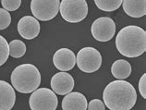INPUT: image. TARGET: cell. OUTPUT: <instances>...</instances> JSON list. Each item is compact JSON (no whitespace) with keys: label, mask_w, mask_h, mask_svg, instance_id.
Listing matches in <instances>:
<instances>
[{"label":"cell","mask_w":146,"mask_h":110,"mask_svg":"<svg viewBox=\"0 0 146 110\" xmlns=\"http://www.w3.org/2000/svg\"><path fill=\"white\" fill-rule=\"evenodd\" d=\"M139 92L143 98H146V74L144 73L139 81Z\"/></svg>","instance_id":"cell-22"},{"label":"cell","mask_w":146,"mask_h":110,"mask_svg":"<svg viewBox=\"0 0 146 110\" xmlns=\"http://www.w3.org/2000/svg\"><path fill=\"white\" fill-rule=\"evenodd\" d=\"M16 102V93L9 82L0 80V110H11Z\"/></svg>","instance_id":"cell-12"},{"label":"cell","mask_w":146,"mask_h":110,"mask_svg":"<svg viewBox=\"0 0 146 110\" xmlns=\"http://www.w3.org/2000/svg\"><path fill=\"white\" fill-rule=\"evenodd\" d=\"M87 99L85 95L78 92L66 94L62 100L63 110H87Z\"/></svg>","instance_id":"cell-13"},{"label":"cell","mask_w":146,"mask_h":110,"mask_svg":"<svg viewBox=\"0 0 146 110\" xmlns=\"http://www.w3.org/2000/svg\"><path fill=\"white\" fill-rule=\"evenodd\" d=\"M91 32L96 41L108 42L116 33V24L112 19L108 17H101L93 22Z\"/></svg>","instance_id":"cell-8"},{"label":"cell","mask_w":146,"mask_h":110,"mask_svg":"<svg viewBox=\"0 0 146 110\" xmlns=\"http://www.w3.org/2000/svg\"><path fill=\"white\" fill-rule=\"evenodd\" d=\"M53 63L61 71L71 70L76 64L75 54L68 48H60L54 54Z\"/></svg>","instance_id":"cell-11"},{"label":"cell","mask_w":146,"mask_h":110,"mask_svg":"<svg viewBox=\"0 0 146 110\" xmlns=\"http://www.w3.org/2000/svg\"><path fill=\"white\" fill-rule=\"evenodd\" d=\"M76 64L82 72L93 73L101 67L102 56L94 47H83L77 54Z\"/></svg>","instance_id":"cell-5"},{"label":"cell","mask_w":146,"mask_h":110,"mask_svg":"<svg viewBox=\"0 0 146 110\" xmlns=\"http://www.w3.org/2000/svg\"><path fill=\"white\" fill-rule=\"evenodd\" d=\"M4 9L7 11L17 10L21 5V0H1Z\"/></svg>","instance_id":"cell-20"},{"label":"cell","mask_w":146,"mask_h":110,"mask_svg":"<svg viewBox=\"0 0 146 110\" xmlns=\"http://www.w3.org/2000/svg\"><path fill=\"white\" fill-rule=\"evenodd\" d=\"M103 100L110 110H130L136 104L137 93L134 86L124 80H117L107 84Z\"/></svg>","instance_id":"cell-1"},{"label":"cell","mask_w":146,"mask_h":110,"mask_svg":"<svg viewBox=\"0 0 146 110\" xmlns=\"http://www.w3.org/2000/svg\"><path fill=\"white\" fill-rule=\"evenodd\" d=\"M111 73L117 80H125L131 74V66L125 59L116 60L111 67Z\"/></svg>","instance_id":"cell-15"},{"label":"cell","mask_w":146,"mask_h":110,"mask_svg":"<svg viewBox=\"0 0 146 110\" xmlns=\"http://www.w3.org/2000/svg\"><path fill=\"white\" fill-rule=\"evenodd\" d=\"M10 80L11 85L19 93H31L41 84V73L33 64H22L12 71Z\"/></svg>","instance_id":"cell-3"},{"label":"cell","mask_w":146,"mask_h":110,"mask_svg":"<svg viewBox=\"0 0 146 110\" xmlns=\"http://www.w3.org/2000/svg\"><path fill=\"white\" fill-rule=\"evenodd\" d=\"M88 110H106V107L104 102L99 99H93L87 105Z\"/></svg>","instance_id":"cell-21"},{"label":"cell","mask_w":146,"mask_h":110,"mask_svg":"<svg viewBox=\"0 0 146 110\" xmlns=\"http://www.w3.org/2000/svg\"><path fill=\"white\" fill-rule=\"evenodd\" d=\"M9 55L14 58H20L26 53V44L21 40H13L9 44Z\"/></svg>","instance_id":"cell-17"},{"label":"cell","mask_w":146,"mask_h":110,"mask_svg":"<svg viewBox=\"0 0 146 110\" xmlns=\"http://www.w3.org/2000/svg\"><path fill=\"white\" fill-rule=\"evenodd\" d=\"M29 105L32 110H56L58 100L52 90L40 88L31 94Z\"/></svg>","instance_id":"cell-6"},{"label":"cell","mask_w":146,"mask_h":110,"mask_svg":"<svg viewBox=\"0 0 146 110\" xmlns=\"http://www.w3.org/2000/svg\"><path fill=\"white\" fill-rule=\"evenodd\" d=\"M50 85L55 93L59 94V95H66L71 93V91L74 88L75 82L70 73L66 71H61L53 76Z\"/></svg>","instance_id":"cell-9"},{"label":"cell","mask_w":146,"mask_h":110,"mask_svg":"<svg viewBox=\"0 0 146 110\" xmlns=\"http://www.w3.org/2000/svg\"><path fill=\"white\" fill-rule=\"evenodd\" d=\"M59 11L66 21L78 23L88 15V4L86 0H62L59 4Z\"/></svg>","instance_id":"cell-4"},{"label":"cell","mask_w":146,"mask_h":110,"mask_svg":"<svg viewBox=\"0 0 146 110\" xmlns=\"http://www.w3.org/2000/svg\"><path fill=\"white\" fill-rule=\"evenodd\" d=\"M9 56V43L2 35H0V67L4 65Z\"/></svg>","instance_id":"cell-18"},{"label":"cell","mask_w":146,"mask_h":110,"mask_svg":"<svg viewBox=\"0 0 146 110\" xmlns=\"http://www.w3.org/2000/svg\"><path fill=\"white\" fill-rule=\"evenodd\" d=\"M40 23L38 20L32 16H24L18 22V32L26 40L36 38L40 33Z\"/></svg>","instance_id":"cell-10"},{"label":"cell","mask_w":146,"mask_h":110,"mask_svg":"<svg viewBox=\"0 0 146 110\" xmlns=\"http://www.w3.org/2000/svg\"><path fill=\"white\" fill-rule=\"evenodd\" d=\"M59 0H32L31 10L38 21H47L55 18L59 11Z\"/></svg>","instance_id":"cell-7"},{"label":"cell","mask_w":146,"mask_h":110,"mask_svg":"<svg viewBox=\"0 0 146 110\" xmlns=\"http://www.w3.org/2000/svg\"><path fill=\"white\" fill-rule=\"evenodd\" d=\"M123 10L131 18H141L146 14V0H123Z\"/></svg>","instance_id":"cell-14"},{"label":"cell","mask_w":146,"mask_h":110,"mask_svg":"<svg viewBox=\"0 0 146 110\" xmlns=\"http://www.w3.org/2000/svg\"><path fill=\"white\" fill-rule=\"evenodd\" d=\"M116 46L123 56L138 58L146 51V32L139 26H126L117 33Z\"/></svg>","instance_id":"cell-2"},{"label":"cell","mask_w":146,"mask_h":110,"mask_svg":"<svg viewBox=\"0 0 146 110\" xmlns=\"http://www.w3.org/2000/svg\"><path fill=\"white\" fill-rule=\"evenodd\" d=\"M11 23V15L7 10L0 9V30L7 29Z\"/></svg>","instance_id":"cell-19"},{"label":"cell","mask_w":146,"mask_h":110,"mask_svg":"<svg viewBox=\"0 0 146 110\" xmlns=\"http://www.w3.org/2000/svg\"><path fill=\"white\" fill-rule=\"evenodd\" d=\"M123 0H94L95 5L102 11L112 12L119 9Z\"/></svg>","instance_id":"cell-16"}]
</instances>
